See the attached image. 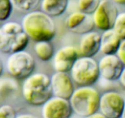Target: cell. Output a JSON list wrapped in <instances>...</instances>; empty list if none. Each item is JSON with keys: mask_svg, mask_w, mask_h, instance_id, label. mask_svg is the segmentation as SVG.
I'll list each match as a JSON object with an SVG mask.
<instances>
[{"mask_svg": "<svg viewBox=\"0 0 125 118\" xmlns=\"http://www.w3.org/2000/svg\"><path fill=\"white\" fill-rule=\"evenodd\" d=\"M21 25L29 39L34 42L51 41L56 35V26L52 17L42 11L26 13Z\"/></svg>", "mask_w": 125, "mask_h": 118, "instance_id": "6da1fadb", "label": "cell"}, {"mask_svg": "<svg viewBox=\"0 0 125 118\" xmlns=\"http://www.w3.org/2000/svg\"><path fill=\"white\" fill-rule=\"evenodd\" d=\"M21 94L30 105L42 106L53 96L50 78L44 73H33L24 79Z\"/></svg>", "mask_w": 125, "mask_h": 118, "instance_id": "7a4b0ae2", "label": "cell"}, {"mask_svg": "<svg viewBox=\"0 0 125 118\" xmlns=\"http://www.w3.org/2000/svg\"><path fill=\"white\" fill-rule=\"evenodd\" d=\"M29 40L21 25L17 22H7L0 26V51L4 54L25 50Z\"/></svg>", "mask_w": 125, "mask_h": 118, "instance_id": "3957f363", "label": "cell"}, {"mask_svg": "<svg viewBox=\"0 0 125 118\" xmlns=\"http://www.w3.org/2000/svg\"><path fill=\"white\" fill-rule=\"evenodd\" d=\"M101 95L92 86H82L75 89L69 100L73 113L86 118L99 110Z\"/></svg>", "mask_w": 125, "mask_h": 118, "instance_id": "277c9868", "label": "cell"}, {"mask_svg": "<svg viewBox=\"0 0 125 118\" xmlns=\"http://www.w3.org/2000/svg\"><path fill=\"white\" fill-rule=\"evenodd\" d=\"M70 73L73 82L80 87L92 86L100 77L98 63L93 57H79Z\"/></svg>", "mask_w": 125, "mask_h": 118, "instance_id": "5b68a950", "label": "cell"}, {"mask_svg": "<svg viewBox=\"0 0 125 118\" xmlns=\"http://www.w3.org/2000/svg\"><path fill=\"white\" fill-rule=\"evenodd\" d=\"M36 62L33 55L25 50L10 54L6 60V69L12 78L25 79L34 73Z\"/></svg>", "mask_w": 125, "mask_h": 118, "instance_id": "8992f818", "label": "cell"}, {"mask_svg": "<svg viewBox=\"0 0 125 118\" xmlns=\"http://www.w3.org/2000/svg\"><path fill=\"white\" fill-rule=\"evenodd\" d=\"M118 14L116 4L111 0H101L98 8L92 15L94 26L103 32L111 30Z\"/></svg>", "mask_w": 125, "mask_h": 118, "instance_id": "52a82bcc", "label": "cell"}, {"mask_svg": "<svg viewBox=\"0 0 125 118\" xmlns=\"http://www.w3.org/2000/svg\"><path fill=\"white\" fill-rule=\"evenodd\" d=\"M125 105V98L120 93L107 91L101 95L99 110L106 118H120Z\"/></svg>", "mask_w": 125, "mask_h": 118, "instance_id": "ba28073f", "label": "cell"}, {"mask_svg": "<svg viewBox=\"0 0 125 118\" xmlns=\"http://www.w3.org/2000/svg\"><path fill=\"white\" fill-rule=\"evenodd\" d=\"M42 118H70L73 111L69 101L52 96L42 106Z\"/></svg>", "mask_w": 125, "mask_h": 118, "instance_id": "9c48e42d", "label": "cell"}, {"mask_svg": "<svg viewBox=\"0 0 125 118\" xmlns=\"http://www.w3.org/2000/svg\"><path fill=\"white\" fill-rule=\"evenodd\" d=\"M79 49L71 45L61 47L53 57V67L56 72L68 73L79 57Z\"/></svg>", "mask_w": 125, "mask_h": 118, "instance_id": "30bf717a", "label": "cell"}, {"mask_svg": "<svg viewBox=\"0 0 125 118\" xmlns=\"http://www.w3.org/2000/svg\"><path fill=\"white\" fill-rule=\"evenodd\" d=\"M99 74L103 79L108 81L118 80L124 67L116 54L104 55L98 62Z\"/></svg>", "mask_w": 125, "mask_h": 118, "instance_id": "8fae6325", "label": "cell"}, {"mask_svg": "<svg viewBox=\"0 0 125 118\" xmlns=\"http://www.w3.org/2000/svg\"><path fill=\"white\" fill-rule=\"evenodd\" d=\"M53 96L69 100L74 93V82L68 73L55 72L50 78Z\"/></svg>", "mask_w": 125, "mask_h": 118, "instance_id": "7c38bea8", "label": "cell"}, {"mask_svg": "<svg viewBox=\"0 0 125 118\" xmlns=\"http://www.w3.org/2000/svg\"><path fill=\"white\" fill-rule=\"evenodd\" d=\"M65 24L72 33L81 35L91 32L94 27L92 17L80 11L74 12L68 15Z\"/></svg>", "mask_w": 125, "mask_h": 118, "instance_id": "4fadbf2b", "label": "cell"}, {"mask_svg": "<svg viewBox=\"0 0 125 118\" xmlns=\"http://www.w3.org/2000/svg\"><path fill=\"white\" fill-rule=\"evenodd\" d=\"M100 47L101 35L91 31L82 36L79 43V54L83 57H93L100 51Z\"/></svg>", "mask_w": 125, "mask_h": 118, "instance_id": "5bb4252c", "label": "cell"}, {"mask_svg": "<svg viewBox=\"0 0 125 118\" xmlns=\"http://www.w3.org/2000/svg\"><path fill=\"white\" fill-rule=\"evenodd\" d=\"M121 41L113 29L104 31L101 35L100 51L104 55L116 54Z\"/></svg>", "mask_w": 125, "mask_h": 118, "instance_id": "9a60e30c", "label": "cell"}, {"mask_svg": "<svg viewBox=\"0 0 125 118\" xmlns=\"http://www.w3.org/2000/svg\"><path fill=\"white\" fill-rule=\"evenodd\" d=\"M69 0H41V11L51 17L61 16L66 11Z\"/></svg>", "mask_w": 125, "mask_h": 118, "instance_id": "2e32d148", "label": "cell"}, {"mask_svg": "<svg viewBox=\"0 0 125 118\" xmlns=\"http://www.w3.org/2000/svg\"><path fill=\"white\" fill-rule=\"evenodd\" d=\"M34 50L37 57L42 62H48L55 55V48L50 41L36 42Z\"/></svg>", "mask_w": 125, "mask_h": 118, "instance_id": "e0dca14e", "label": "cell"}, {"mask_svg": "<svg viewBox=\"0 0 125 118\" xmlns=\"http://www.w3.org/2000/svg\"><path fill=\"white\" fill-rule=\"evenodd\" d=\"M13 8L24 12H30L34 11L41 0H10Z\"/></svg>", "mask_w": 125, "mask_h": 118, "instance_id": "ac0fdd59", "label": "cell"}, {"mask_svg": "<svg viewBox=\"0 0 125 118\" xmlns=\"http://www.w3.org/2000/svg\"><path fill=\"white\" fill-rule=\"evenodd\" d=\"M101 0H78L77 4L79 11L91 15L98 8Z\"/></svg>", "mask_w": 125, "mask_h": 118, "instance_id": "d6986e66", "label": "cell"}, {"mask_svg": "<svg viewBox=\"0 0 125 118\" xmlns=\"http://www.w3.org/2000/svg\"><path fill=\"white\" fill-rule=\"evenodd\" d=\"M112 29L121 40L125 39V12L118 13Z\"/></svg>", "mask_w": 125, "mask_h": 118, "instance_id": "ffe728a7", "label": "cell"}, {"mask_svg": "<svg viewBox=\"0 0 125 118\" xmlns=\"http://www.w3.org/2000/svg\"><path fill=\"white\" fill-rule=\"evenodd\" d=\"M17 87L14 78H0V94L14 92L17 91Z\"/></svg>", "mask_w": 125, "mask_h": 118, "instance_id": "44dd1931", "label": "cell"}, {"mask_svg": "<svg viewBox=\"0 0 125 118\" xmlns=\"http://www.w3.org/2000/svg\"><path fill=\"white\" fill-rule=\"evenodd\" d=\"M13 6L10 0H0V22H5L11 15Z\"/></svg>", "mask_w": 125, "mask_h": 118, "instance_id": "7402d4cb", "label": "cell"}, {"mask_svg": "<svg viewBox=\"0 0 125 118\" xmlns=\"http://www.w3.org/2000/svg\"><path fill=\"white\" fill-rule=\"evenodd\" d=\"M16 111L10 105L0 106V118H15Z\"/></svg>", "mask_w": 125, "mask_h": 118, "instance_id": "603a6c76", "label": "cell"}, {"mask_svg": "<svg viewBox=\"0 0 125 118\" xmlns=\"http://www.w3.org/2000/svg\"><path fill=\"white\" fill-rule=\"evenodd\" d=\"M116 55L122 62L124 67H125V39L121 41V44H120Z\"/></svg>", "mask_w": 125, "mask_h": 118, "instance_id": "cb8c5ba5", "label": "cell"}, {"mask_svg": "<svg viewBox=\"0 0 125 118\" xmlns=\"http://www.w3.org/2000/svg\"><path fill=\"white\" fill-rule=\"evenodd\" d=\"M118 81L120 83V85L125 90V67L124 68L119 78Z\"/></svg>", "mask_w": 125, "mask_h": 118, "instance_id": "d4e9b609", "label": "cell"}, {"mask_svg": "<svg viewBox=\"0 0 125 118\" xmlns=\"http://www.w3.org/2000/svg\"><path fill=\"white\" fill-rule=\"evenodd\" d=\"M85 118H106L103 114H101V113H94V114H91V115L88 116L86 117Z\"/></svg>", "mask_w": 125, "mask_h": 118, "instance_id": "484cf974", "label": "cell"}, {"mask_svg": "<svg viewBox=\"0 0 125 118\" xmlns=\"http://www.w3.org/2000/svg\"><path fill=\"white\" fill-rule=\"evenodd\" d=\"M15 118H38L33 114H21L17 116Z\"/></svg>", "mask_w": 125, "mask_h": 118, "instance_id": "4316f807", "label": "cell"}, {"mask_svg": "<svg viewBox=\"0 0 125 118\" xmlns=\"http://www.w3.org/2000/svg\"><path fill=\"white\" fill-rule=\"evenodd\" d=\"M115 4L118 5H125V0H111Z\"/></svg>", "mask_w": 125, "mask_h": 118, "instance_id": "83f0119b", "label": "cell"}, {"mask_svg": "<svg viewBox=\"0 0 125 118\" xmlns=\"http://www.w3.org/2000/svg\"><path fill=\"white\" fill-rule=\"evenodd\" d=\"M3 72V62H2L1 60L0 59V77L2 75Z\"/></svg>", "mask_w": 125, "mask_h": 118, "instance_id": "f1b7e54d", "label": "cell"}, {"mask_svg": "<svg viewBox=\"0 0 125 118\" xmlns=\"http://www.w3.org/2000/svg\"><path fill=\"white\" fill-rule=\"evenodd\" d=\"M121 118H125V107H124L122 115H121Z\"/></svg>", "mask_w": 125, "mask_h": 118, "instance_id": "f546056e", "label": "cell"}, {"mask_svg": "<svg viewBox=\"0 0 125 118\" xmlns=\"http://www.w3.org/2000/svg\"></svg>", "mask_w": 125, "mask_h": 118, "instance_id": "4dcf8cb0", "label": "cell"}]
</instances>
